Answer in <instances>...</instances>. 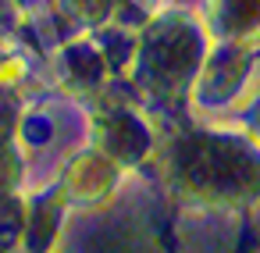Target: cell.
I'll return each instance as SVG.
<instances>
[]
</instances>
